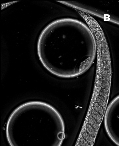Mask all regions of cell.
I'll use <instances>...</instances> for the list:
<instances>
[{
  "label": "cell",
  "mask_w": 119,
  "mask_h": 146,
  "mask_svg": "<svg viewBox=\"0 0 119 146\" xmlns=\"http://www.w3.org/2000/svg\"><path fill=\"white\" fill-rule=\"evenodd\" d=\"M90 122H91V121H90ZM97 124H98V123H97Z\"/></svg>",
  "instance_id": "obj_2"
},
{
  "label": "cell",
  "mask_w": 119,
  "mask_h": 146,
  "mask_svg": "<svg viewBox=\"0 0 119 146\" xmlns=\"http://www.w3.org/2000/svg\"><path fill=\"white\" fill-rule=\"evenodd\" d=\"M118 112L119 96H118L109 104L104 115V125L106 132L112 141L118 146H119Z\"/></svg>",
  "instance_id": "obj_1"
}]
</instances>
